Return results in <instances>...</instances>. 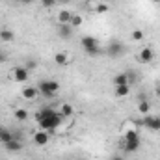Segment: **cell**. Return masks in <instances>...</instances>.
<instances>
[{"label":"cell","mask_w":160,"mask_h":160,"mask_svg":"<svg viewBox=\"0 0 160 160\" xmlns=\"http://www.w3.org/2000/svg\"><path fill=\"white\" fill-rule=\"evenodd\" d=\"M142 145V140L138 134H127L123 136V142H121V149L125 153H136Z\"/></svg>","instance_id":"3957f363"},{"label":"cell","mask_w":160,"mask_h":160,"mask_svg":"<svg viewBox=\"0 0 160 160\" xmlns=\"http://www.w3.org/2000/svg\"><path fill=\"white\" fill-rule=\"evenodd\" d=\"M114 93H116L118 99H125V97L130 93V86H128V84H127V86H116V91H114Z\"/></svg>","instance_id":"e0dca14e"},{"label":"cell","mask_w":160,"mask_h":160,"mask_svg":"<svg viewBox=\"0 0 160 160\" xmlns=\"http://www.w3.org/2000/svg\"><path fill=\"white\" fill-rule=\"evenodd\" d=\"M4 147H6V151H9V153H19V151L22 149V142H21L19 138H13V140H9L8 143H4Z\"/></svg>","instance_id":"4fadbf2b"},{"label":"cell","mask_w":160,"mask_h":160,"mask_svg":"<svg viewBox=\"0 0 160 160\" xmlns=\"http://www.w3.org/2000/svg\"><path fill=\"white\" fill-rule=\"evenodd\" d=\"M142 127H145V128H149V130H155V132H160V118L158 116H145L142 121H138Z\"/></svg>","instance_id":"8992f818"},{"label":"cell","mask_w":160,"mask_h":160,"mask_svg":"<svg viewBox=\"0 0 160 160\" xmlns=\"http://www.w3.org/2000/svg\"><path fill=\"white\" fill-rule=\"evenodd\" d=\"M24 67H26V69H28V71H34V69H36V67H38V62H34V60H28V62H26V65H24Z\"/></svg>","instance_id":"4316f807"},{"label":"cell","mask_w":160,"mask_h":160,"mask_svg":"<svg viewBox=\"0 0 160 160\" xmlns=\"http://www.w3.org/2000/svg\"><path fill=\"white\" fill-rule=\"evenodd\" d=\"M39 95V89L38 88H24L22 91H21V97L24 99V101H36V97Z\"/></svg>","instance_id":"7c38bea8"},{"label":"cell","mask_w":160,"mask_h":160,"mask_svg":"<svg viewBox=\"0 0 160 160\" xmlns=\"http://www.w3.org/2000/svg\"><path fill=\"white\" fill-rule=\"evenodd\" d=\"M15 39V34L11 32V30H0V41H4V43H9V41Z\"/></svg>","instance_id":"44dd1931"},{"label":"cell","mask_w":160,"mask_h":160,"mask_svg":"<svg viewBox=\"0 0 160 160\" xmlns=\"http://www.w3.org/2000/svg\"><path fill=\"white\" fill-rule=\"evenodd\" d=\"M9 77H11L13 82H26L28 77H30V71H28L24 65H17V67H13V69H11Z\"/></svg>","instance_id":"5b68a950"},{"label":"cell","mask_w":160,"mask_h":160,"mask_svg":"<svg viewBox=\"0 0 160 160\" xmlns=\"http://www.w3.org/2000/svg\"><path fill=\"white\" fill-rule=\"evenodd\" d=\"M138 125H140V123H136V121H132V119L123 121V125H121V136H127V134H138Z\"/></svg>","instance_id":"ba28073f"},{"label":"cell","mask_w":160,"mask_h":160,"mask_svg":"<svg viewBox=\"0 0 160 160\" xmlns=\"http://www.w3.org/2000/svg\"><path fill=\"white\" fill-rule=\"evenodd\" d=\"M54 63L60 65V67H65V65L69 63V54H67L65 50H58V52L54 54Z\"/></svg>","instance_id":"8fae6325"},{"label":"cell","mask_w":160,"mask_h":160,"mask_svg":"<svg viewBox=\"0 0 160 160\" xmlns=\"http://www.w3.org/2000/svg\"><path fill=\"white\" fill-rule=\"evenodd\" d=\"M106 52H108V56L118 58V56H121V54L125 52V45H123L121 41H110V45H108Z\"/></svg>","instance_id":"52a82bcc"},{"label":"cell","mask_w":160,"mask_h":160,"mask_svg":"<svg viewBox=\"0 0 160 160\" xmlns=\"http://www.w3.org/2000/svg\"><path fill=\"white\" fill-rule=\"evenodd\" d=\"M8 62V54H6V50H0V63H6Z\"/></svg>","instance_id":"83f0119b"},{"label":"cell","mask_w":160,"mask_h":160,"mask_svg":"<svg viewBox=\"0 0 160 160\" xmlns=\"http://www.w3.org/2000/svg\"><path fill=\"white\" fill-rule=\"evenodd\" d=\"M84 2H95V0H84Z\"/></svg>","instance_id":"836d02e7"},{"label":"cell","mask_w":160,"mask_h":160,"mask_svg":"<svg viewBox=\"0 0 160 160\" xmlns=\"http://www.w3.org/2000/svg\"><path fill=\"white\" fill-rule=\"evenodd\" d=\"M112 82H114V86H127L128 84V77H127V73H119V75H116L112 78Z\"/></svg>","instance_id":"ac0fdd59"},{"label":"cell","mask_w":160,"mask_h":160,"mask_svg":"<svg viewBox=\"0 0 160 160\" xmlns=\"http://www.w3.org/2000/svg\"><path fill=\"white\" fill-rule=\"evenodd\" d=\"M112 160H125V157H121V155H116V157H114Z\"/></svg>","instance_id":"f546056e"},{"label":"cell","mask_w":160,"mask_h":160,"mask_svg":"<svg viewBox=\"0 0 160 160\" xmlns=\"http://www.w3.org/2000/svg\"><path fill=\"white\" fill-rule=\"evenodd\" d=\"M60 114H62L63 118H71V116L75 114V106L69 104V102H63V104L60 106Z\"/></svg>","instance_id":"2e32d148"},{"label":"cell","mask_w":160,"mask_h":160,"mask_svg":"<svg viewBox=\"0 0 160 160\" xmlns=\"http://www.w3.org/2000/svg\"><path fill=\"white\" fill-rule=\"evenodd\" d=\"M130 38H132V41H142L143 39V30H134L130 34Z\"/></svg>","instance_id":"d4e9b609"},{"label":"cell","mask_w":160,"mask_h":160,"mask_svg":"<svg viewBox=\"0 0 160 160\" xmlns=\"http://www.w3.org/2000/svg\"><path fill=\"white\" fill-rule=\"evenodd\" d=\"M95 11H97V13H101V15H102V13H108V11H110V6H108V4H104V2H101V4H97V6H95Z\"/></svg>","instance_id":"603a6c76"},{"label":"cell","mask_w":160,"mask_h":160,"mask_svg":"<svg viewBox=\"0 0 160 160\" xmlns=\"http://www.w3.org/2000/svg\"><path fill=\"white\" fill-rule=\"evenodd\" d=\"M54 4H56V0H43V6L45 8H52Z\"/></svg>","instance_id":"f1b7e54d"},{"label":"cell","mask_w":160,"mask_h":160,"mask_svg":"<svg viewBox=\"0 0 160 160\" xmlns=\"http://www.w3.org/2000/svg\"><path fill=\"white\" fill-rule=\"evenodd\" d=\"M48 142H50V132L39 128V130L34 134V143H36V145H41V147H43V145H47Z\"/></svg>","instance_id":"30bf717a"},{"label":"cell","mask_w":160,"mask_h":160,"mask_svg":"<svg viewBox=\"0 0 160 160\" xmlns=\"http://www.w3.org/2000/svg\"><path fill=\"white\" fill-rule=\"evenodd\" d=\"M63 119H65V118H63L60 112H56V110H52V108H48V106L41 108L39 114H38V125H39L41 130H47V132L58 130L60 125L63 123Z\"/></svg>","instance_id":"6da1fadb"},{"label":"cell","mask_w":160,"mask_h":160,"mask_svg":"<svg viewBox=\"0 0 160 160\" xmlns=\"http://www.w3.org/2000/svg\"><path fill=\"white\" fill-rule=\"evenodd\" d=\"M15 119H19V121H24L26 118H28V112L24 110V108H19V110H15Z\"/></svg>","instance_id":"7402d4cb"},{"label":"cell","mask_w":160,"mask_h":160,"mask_svg":"<svg viewBox=\"0 0 160 160\" xmlns=\"http://www.w3.org/2000/svg\"><path fill=\"white\" fill-rule=\"evenodd\" d=\"M127 77H128V86H130V84H134V82L138 80V75H136L134 71H128V73H127Z\"/></svg>","instance_id":"484cf974"},{"label":"cell","mask_w":160,"mask_h":160,"mask_svg":"<svg viewBox=\"0 0 160 160\" xmlns=\"http://www.w3.org/2000/svg\"><path fill=\"white\" fill-rule=\"evenodd\" d=\"M38 89H39V95L50 99V97H54L60 91V84L56 80H41L39 84H38Z\"/></svg>","instance_id":"7a4b0ae2"},{"label":"cell","mask_w":160,"mask_h":160,"mask_svg":"<svg viewBox=\"0 0 160 160\" xmlns=\"http://www.w3.org/2000/svg\"><path fill=\"white\" fill-rule=\"evenodd\" d=\"M153 2H155V4H160V0H153Z\"/></svg>","instance_id":"1f68e13d"},{"label":"cell","mask_w":160,"mask_h":160,"mask_svg":"<svg viewBox=\"0 0 160 160\" xmlns=\"http://www.w3.org/2000/svg\"><path fill=\"white\" fill-rule=\"evenodd\" d=\"M138 60H140V63H151V62L155 60V50H153L151 47L142 48L140 54H138Z\"/></svg>","instance_id":"9c48e42d"},{"label":"cell","mask_w":160,"mask_h":160,"mask_svg":"<svg viewBox=\"0 0 160 160\" xmlns=\"http://www.w3.org/2000/svg\"><path fill=\"white\" fill-rule=\"evenodd\" d=\"M138 110H140V114L147 116V114H149V110H151V104H149V101H147V99H142V101H138Z\"/></svg>","instance_id":"d6986e66"},{"label":"cell","mask_w":160,"mask_h":160,"mask_svg":"<svg viewBox=\"0 0 160 160\" xmlns=\"http://www.w3.org/2000/svg\"><path fill=\"white\" fill-rule=\"evenodd\" d=\"M82 22H84V19H82V15H73V19H71V26L73 28H78V26H82Z\"/></svg>","instance_id":"cb8c5ba5"},{"label":"cell","mask_w":160,"mask_h":160,"mask_svg":"<svg viewBox=\"0 0 160 160\" xmlns=\"http://www.w3.org/2000/svg\"><path fill=\"white\" fill-rule=\"evenodd\" d=\"M13 132L8 130V128H0V143H8L9 140H13Z\"/></svg>","instance_id":"ffe728a7"},{"label":"cell","mask_w":160,"mask_h":160,"mask_svg":"<svg viewBox=\"0 0 160 160\" xmlns=\"http://www.w3.org/2000/svg\"><path fill=\"white\" fill-rule=\"evenodd\" d=\"M58 36L62 39H71L73 38V26L71 24H60L58 26Z\"/></svg>","instance_id":"5bb4252c"},{"label":"cell","mask_w":160,"mask_h":160,"mask_svg":"<svg viewBox=\"0 0 160 160\" xmlns=\"http://www.w3.org/2000/svg\"><path fill=\"white\" fill-rule=\"evenodd\" d=\"M155 95H157V97H158V99H160V86H158V88H157V89H155Z\"/></svg>","instance_id":"4dcf8cb0"},{"label":"cell","mask_w":160,"mask_h":160,"mask_svg":"<svg viewBox=\"0 0 160 160\" xmlns=\"http://www.w3.org/2000/svg\"><path fill=\"white\" fill-rule=\"evenodd\" d=\"M80 45H82L84 52H86V54H89V56H97V54L101 52L99 41L95 39L93 36H84V38L80 39Z\"/></svg>","instance_id":"277c9868"},{"label":"cell","mask_w":160,"mask_h":160,"mask_svg":"<svg viewBox=\"0 0 160 160\" xmlns=\"http://www.w3.org/2000/svg\"><path fill=\"white\" fill-rule=\"evenodd\" d=\"M17 2H28V0H17Z\"/></svg>","instance_id":"d6a6232c"},{"label":"cell","mask_w":160,"mask_h":160,"mask_svg":"<svg viewBox=\"0 0 160 160\" xmlns=\"http://www.w3.org/2000/svg\"><path fill=\"white\" fill-rule=\"evenodd\" d=\"M71 19H73V13L67 11V9H62V11L58 13V22H60V24H69Z\"/></svg>","instance_id":"9a60e30c"}]
</instances>
